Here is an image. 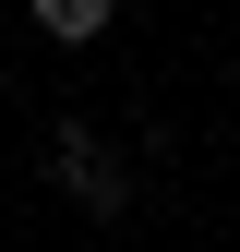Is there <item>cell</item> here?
I'll list each match as a JSON object with an SVG mask.
<instances>
[{
	"mask_svg": "<svg viewBox=\"0 0 240 252\" xmlns=\"http://www.w3.org/2000/svg\"><path fill=\"white\" fill-rule=\"evenodd\" d=\"M48 180H60V192H84L96 216H120V204H132V180L96 156V132H60V144H48Z\"/></svg>",
	"mask_w": 240,
	"mask_h": 252,
	"instance_id": "cell-1",
	"label": "cell"
},
{
	"mask_svg": "<svg viewBox=\"0 0 240 252\" xmlns=\"http://www.w3.org/2000/svg\"><path fill=\"white\" fill-rule=\"evenodd\" d=\"M36 24H48V36H72V48H84V36H108V0H36Z\"/></svg>",
	"mask_w": 240,
	"mask_h": 252,
	"instance_id": "cell-2",
	"label": "cell"
}]
</instances>
